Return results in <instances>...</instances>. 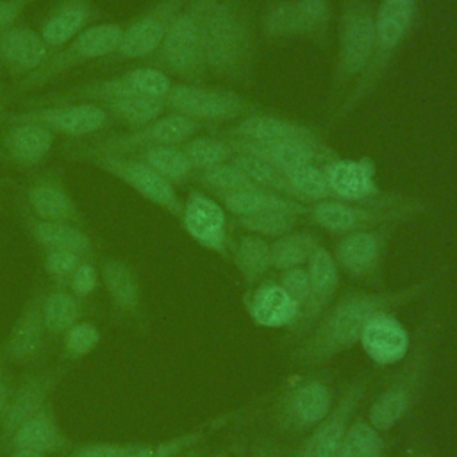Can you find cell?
Here are the masks:
<instances>
[{"label": "cell", "instance_id": "6da1fadb", "mask_svg": "<svg viewBox=\"0 0 457 457\" xmlns=\"http://www.w3.org/2000/svg\"><path fill=\"white\" fill-rule=\"evenodd\" d=\"M439 275L398 289H348L332 302L320 321L291 350V364L314 370L355 346L364 327L378 314L396 312L400 307L425 295Z\"/></svg>", "mask_w": 457, "mask_h": 457}, {"label": "cell", "instance_id": "7a4b0ae2", "mask_svg": "<svg viewBox=\"0 0 457 457\" xmlns=\"http://www.w3.org/2000/svg\"><path fill=\"white\" fill-rule=\"evenodd\" d=\"M255 16L248 0H220L205 34V66L218 79L250 86L255 68Z\"/></svg>", "mask_w": 457, "mask_h": 457}, {"label": "cell", "instance_id": "3957f363", "mask_svg": "<svg viewBox=\"0 0 457 457\" xmlns=\"http://www.w3.org/2000/svg\"><path fill=\"white\" fill-rule=\"evenodd\" d=\"M420 0H380L375 7V43L370 64L346 91L337 107L330 112V121L339 123L350 116L380 84L396 54L409 39L416 18Z\"/></svg>", "mask_w": 457, "mask_h": 457}, {"label": "cell", "instance_id": "277c9868", "mask_svg": "<svg viewBox=\"0 0 457 457\" xmlns=\"http://www.w3.org/2000/svg\"><path fill=\"white\" fill-rule=\"evenodd\" d=\"M436 316H428L416 330L414 341L407 355L400 361L402 368L389 384L371 400L368 407V421L378 430L387 432L409 416L421 398L430 370L432 343L436 336Z\"/></svg>", "mask_w": 457, "mask_h": 457}, {"label": "cell", "instance_id": "5b68a950", "mask_svg": "<svg viewBox=\"0 0 457 457\" xmlns=\"http://www.w3.org/2000/svg\"><path fill=\"white\" fill-rule=\"evenodd\" d=\"M218 2L187 0L173 20L159 50L148 59L150 64L184 82L200 84L207 73L204 54L207 23Z\"/></svg>", "mask_w": 457, "mask_h": 457}, {"label": "cell", "instance_id": "8992f818", "mask_svg": "<svg viewBox=\"0 0 457 457\" xmlns=\"http://www.w3.org/2000/svg\"><path fill=\"white\" fill-rule=\"evenodd\" d=\"M375 43V5L371 0H341L337 52L330 84L332 109L370 64Z\"/></svg>", "mask_w": 457, "mask_h": 457}, {"label": "cell", "instance_id": "52a82bcc", "mask_svg": "<svg viewBox=\"0 0 457 457\" xmlns=\"http://www.w3.org/2000/svg\"><path fill=\"white\" fill-rule=\"evenodd\" d=\"M428 205L412 196H402L389 204H352L343 200H321L309 205L307 218L321 230L334 236L371 230L384 225H402L411 218L425 214Z\"/></svg>", "mask_w": 457, "mask_h": 457}, {"label": "cell", "instance_id": "ba28073f", "mask_svg": "<svg viewBox=\"0 0 457 457\" xmlns=\"http://www.w3.org/2000/svg\"><path fill=\"white\" fill-rule=\"evenodd\" d=\"M123 34V25L120 23H93L86 27L80 34L70 39L66 45L55 48L43 64L34 70L32 73L21 77L14 86L12 93L23 95L36 87H41L57 77L64 75L66 71L86 64L95 59H102L107 55H114L116 48L120 46Z\"/></svg>", "mask_w": 457, "mask_h": 457}, {"label": "cell", "instance_id": "9c48e42d", "mask_svg": "<svg viewBox=\"0 0 457 457\" xmlns=\"http://www.w3.org/2000/svg\"><path fill=\"white\" fill-rule=\"evenodd\" d=\"M334 403V391L323 377L296 375L275 402L273 423L282 434H307L328 416Z\"/></svg>", "mask_w": 457, "mask_h": 457}, {"label": "cell", "instance_id": "30bf717a", "mask_svg": "<svg viewBox=\"0 0 457 457\" xmlns=\"http://www.w3.org/2000/svg\"><path fill=\"white\" fill-rule=\"evenodd\" d=\"M75 157H80L82 161H87L93 166L104 170L105 173L116 177L125 186L141 195L145 200L180 220L184 202L179 198L175 186L170 184L164 177H161L137 155L104 152L86 146L80 148V152H77Z\"/></svg>", "mask_w": 457, "mask_h": 457}, {"label": "cell", "instance_id": "8fae6325", "mask_svg": "<svg viewBox=\"0 0 457 457\" xmlns=\"http://www.w3.org/2000/svg\"><path fill=\"white\" fill-rule=\"evenodd\" d=\"M166 109L200 123H220L241 120L252 114L255 105L232 89L180 82L171 86Z\"/></svg>", "mask_w": 457, "mask_h": 457}, {"label": "cell", "instance_id": "7c38bea8", "mask_svg": "<svg viewBox=\"0 0 457 457\" xmlns=\"http://www.w3.org/2000/svg\"><path fill=\"white\" fill-rule=\"evenodd\" d=\"M396 228L398 225H384L341 236L332 253L339 271H345L352 280L378 289L382 286L386 253Z\"/></svg>", "mask_w": 457, "mask_h": 457}, {"label": "cell", "instance_id": "4fadbf2b", "mask_svg": "<svg viewBox=\"0 0 457 457\" xmlns=\"http://www.w3.org/2000/svg\"><path fill=\"white\" fill-rule=\"evenodd\" d=\"M79 98L102 107L109 116L132 127H139L159 118L166 109V100L145 96L134 91L125 73L82 84Z\"/></svg>", "mask_w": 457, "mask_h": 457}, {"label": "cell", "instance_id": "5bb4252c", "mask_svg": "<svg viewBox=\"0 0 457 457\" xmlns=\"http://www.w3.org/2000/svg\"><path fill=\"white\" fill-rule=\"evenodd\" d=\"M334 200L352 204H389L403 195L382 191L371 157H334L321 166Z\"/></svg>", "mask_w": 457, "mask_h": 457}, {"label": "cell", "instance_id": "9a60e30c", "mask_svg": "<svg viewBox=\"0 0 457 457\" xmlns=\"http://www.w3.org/2000/svg\"><path fill=\"white\" fill-rule=\"evenodd\" d=\"M202 125L204 123L187 116L170 112L161 114L145 125L134 127L129 132L104 137L89 146L114 154H137L152 146H180L191 139L202 129Z\"/></svg>", "mask_w": 457, "mask_h": 457}, {"label": "cell", "instance_id": "2e32d148", "mask_svg": "<svg viewBox=\"0 0 457 457\" xmlns=\"http://www.w3.org/2000/svg\"><path fill=\"white\" fill-rule=\"evenodd\" d=\"M370 378H353L336 400L328 416L305 434L293 457H336L343 434L366 396Z\"/></svg>", "mask_w": 457, "mask_h": 457}, {"label": "cell", "instance_id": "e0dca14e", "mask_svg": "<svg viewBox=\"0 0 457 457\" xmlns=\"http://www.w3.org/2000/svg\"><path fill=\"white\" fill-rule=\"evenodd\" d=\"M109 114L95 104H55L32 107L21 112H12L5 118L7 123H34L52 134L82 137L98 132L105 127Z\"/></svg>", "mask_w": 457, "mask_h": 457}, {"label": "cell", "instance_id": "ac0fdd59", "mask_svg": "<svg viewBox=\"0 0 457 457\" xmlns=\"http://www.w3.org/2000/svg\"><path fill=\"white\" fill-rule=\"evenodd\" d=\"M187 0H157L127 27H123L118 59H150L164 41L173 20Z\"/></svg>", "mask_w": 457, "mask_h": 457}, {"label": "cell", "instance_id": "d6986e66", "mask_svg": "<svg viewBox=\"0 0 457 457\" xmlns=\"http://www.w3.org/2000/svg\"><path fill=\"white\" fill-rule=\"evenodd\" d=\"M180 221L189 237L202 248L228 259L232 245L228 237L227 211L216 198L209 196L202 189L189 191Z\"/></svg>", "mask_w": 457, "mask_h": 457}, {"label": "cell", "instance_id": "ffe728a7", "mask_svg": "<svg viewBox=\"0 0 457 457\" xmlns=\"http://www.w3.org/2000/svg\"><path fill=\"white\" fill-rule=\"evenodd\" d=\"M68 371L66 364L25 375L14 387L2 418V439L7 441L27 420L37 414L52 398Z\"/></svg>", "mask_w": 457, "mask_h": 457}, {"label": "cell", "instance_id": "44dd1931", "mask_svg": "<svg viewBox=\"0 0 457 457\" xmlns=\"http://www.w3.org/2000/svg\"><path fill=\"white\" fill-rule=\"evenodd\" d=\"M305 268L309 271L311 293L295 325L287 330L295 343H298L320 321L325 311L332 305L339 286V268L334 261V255L323 245L312 252Z\"/></svg>", "mask_w": 457, "mask_h": 457}, {"label": "cell", "instance_id": "7402d4cb", "mask_svg": "<svg viewBox=\"0 0 457 457\" xmlns=\"http://www.w3.org/2000/svg\"><path fill=\"white\" fill-rule=\"evenodd\" d=\"M45 291H34L23 303L0 352L4 362L29 364L39 357L45 346L46 328L43 321Z\"/></svg>", "mask_w": 457, "mask_h": 457}, {"label": "cell", "instance_id": "603a6c76", "mask_svg": "<svg viewBox=\"0 0 457 457\" xmlns=\"http://www.w3.org/2000/svg\"><path fill=\"white\" fill-rule=\"evenodd\" d=\"M227 143L234 152L252 154L270 161L280 171L296 164H318L323 166L337 154L325 141H278V143H259L237 137H227Z\"/></svg>", "mask_w": 457, "mask_h": 457}, {"label": "cell", "instance_id": "cb8c5ba5", "mask_svg": "<svg viewBox=\"0 0 457 457\" xmlns=\"http://www.w3.org/2000/svg\"><path fill=\"white\" fill-rule=\"evenodd\" d=\"M25 202L30 216L48 221H66L84 227V218L66 186L55 175L32 180L25 189Z\"/></svg>", "mask_w": 457, "mask_h": 457}, {"label": "cell", "instance_id": "d4e9b609", "mask_svg": "<svg viewBox=\"0 0 457 457\" xmlns=\"http://www.w3.org/2000/svg\"><path fill=\"white\" fill-rule=\"evenodd\" d=\"M228 137L259 141V143H278V141H323L320 132L312 127L282 118L277 114L252 112L237 120L228 130Z\"/></svg>", "mask_w": 457, "mask_h": 457}, {"label": "cell", "instance_id": "484cf974", "mask_svg": "<svg viewBox=\"0 0 457 457\" xmlns=\"http://www.w3.org/2000/svg\"><path fill=\"white\" fill-rule=\"evenodd\" d=\"M98 273L112 307L132 321L141 323L145 320V303L134 268L121 259L104 257Z\"/></svg>", "mask_w": 457, "mask_h": 457}, {"label": "cell", "instance_id": "4316f807", "mask_svg": "<svg viewBox=\"0 0 457 457\" xmlns=\"http://www.w3.org/2000/svg\"><path fill=\"white\" fill-rule=\"evenodd\" d=\"M359 345L375 364L389 366L407 355L411 339L395 312H384L364 327Z\"/></svg>", "mask_w": 457, "mask_h": 457}, {"label": "cell", "instance_id": "83f0119b", "mask_svg": "<svg viewBox=\"0 0 457 457\" xmlns=\"http://www.w3.org/2000/svg\"><path fill=\"white\" fill-rule=\"evenodd\" d=\"M5 443L9 448H23L43 455L71 450V441L57 420L52 400L37 414L27 420Z\"/></svg>", "mask_w": 457, "mask_h": 457}, {"label": "cell", "instance_id": "f1b7e54d", "mask_svg": "<svg viewBox=\"0 0 457 457\" xmlns=\"http://www.w3.org/2000/svg\"><path fill=\"white\" fill-rule=\"evenodd\" d=\"M248 316L264 328H291L298 311L287 296L280 282L262 278L257 286L246 291Z\"/></svg>", "mask_w": 457, "mask_h": 457}, {"label": "cell", "instance_id": "f546056e", "mask_svg": "<svg viewBox=\"0 0 457 457\" xmlns=\"http://www.w3.org/2000/svg\"><path fill=\"white\" fill-rule=\"evenodd\" d=\"M50 48L41 34L27 25H14L0 32V62L12 75H29L48 57Z\"/></svg>", "mask_w": 457, "mask_h": 457}, {"label": "cell", "instance_id": "4dcf8cb0", "mask_svg": "<svg viewBox=\"0 0 457 457\" xmlns=\"http://www.w3.org/2000/svg\"><path fill=\"white\" fill-rule=\"evenodd\" d=\"M2 136V150L16 168H34L50 154L55 134L34 123H7Z\"/></svg>", "mask_w": 457, "mask_h": 457}, {"label": "cell", "instance_id": "1f68e13d", "mask_svg": "<svg viewBox=\"0 0 457 457\" xmlns=\"http://www.w3.org/2000/svg\"><path fill=\"white\" fill-rule=\"evenodd\" d=\"M98 9L91 0H61L41 25V37L50 50H55L93 25Z\"/></svg>", "mask_w": 457, "mask_h": 457}, {"label": "cell", "instance_id": "d6a6232c", "mask_svg": "<svg viewBox=\"0 0 457 457\" xmlns=\"http://www.w3.org/2000/svg\"><path fill=\"white\" fill-rule=\"evenodd\" d=\"M216 200L234 218H243V216H250L264 211H284V212H293L296 216L309 214L307 204H302L296 198H291L259 186L225 193L216 196Z\"/></svg>", "mask_w": 457, "mask_h": 457}, {"label": "cell", "instance_id": "836d02e7", "mask_svg": "<svg viewBox=\"0 0 457 457\" xmlns=\"http://www.w3.org/2000/svg\"><path fill=\"white\" fill-rule=\"evenodd\" d=\"M25 227L29 236L34 239V243L45 252L66 250V252L82 255L84 259H89L95 255L93 241L86 234L84 227L66 223V221L39 220L30 214L25 218Z\"/></svg>", "mask_w": 457, "mask_h": 457}, {"label": "cell", "instance_id": "e575fe53", "mask_svg": "<svg viewBox=\"0 0 457 457\" xmlns=\"http://www.w3.org/2000/svg\"><path fill=\"white\" fill-rule=\"evenodd\" d=\"M230 257L236 270L241 275L246 291L257 286L271 268L270 241L255 234L241 236L237 243L232 246Z\"/></svg>", "mask_w": 457, "mask_h": 457}, {"label": "cell", "instance_id": "d590c367", "mask_svg": "<svg viewBox=\"0 0 457 457\" xmlns=\"http://www.w3.org/2000/svg\"><path fill=\"white\" fill-rule=\"evenodd\" d=\"M84 314L82 298L75 296L66 286H55L43 296V321L46 334L62 336L80 321Z\"/></svg>", "mask_w": 457, "mask_h": 457}, {"label": "cell", "instance_id": "8d00e7d4", "mask_svg": "<svg viewBox=\"0 0 457 457\" xmlns=\"http://www.w3.org/2000/svg\"><path fill=\"white\" fill-rule=\"evenodd\" d=\"M320 245V239L309 230H291L280 237H275L270 241L271 268L277 271H286L305 266Z\"/></svg>", "mask_w": 457, "mask_h": 457}, {"label": "cell", "instance_id": "74e56055", "mask_svg": "<svg viewBox=\"0 0 457 457\" xmlns=\"http://www.w3.org/2000/svg\"><path fill=\"white\" fill-rule=\"evenodd\" d=\"M230 164H234L237 170H241L255 186L296 198L293 187L289 186L287 179L284 173L273 166L270 161L252 155V154H243V152H234L228 159Z\"/></svg>", "mask_w": 457, "mask_h": 457}, {"label": "cell", "instance_id": "f35d334b", "mask_svg": "<svg viewBox=\"0 0 457 457\" xmlns=\"http://www.w3.org/2000/svg\"><path fill=\"white\" fill-rule=\"evenodd\" d=\"M137 157L173 186L186 184L195 175L193 166L180 146H152L137 152Z\"/></svg>", "mask_w": 457, "mask_h": 457}, {"label": "cell", "instance_id": "ab89813d", "mask_svg": "<svg viewBox=\"0 0 457 457\" xmlns=\"http://www.w3.org/2000/svg\"><path fill=\"white\" fill-rule=\"evenodd\" d=\"M261 36L268 41L300 37V25L295 0H273L259 16Z\"/></svg>", "mask_w": 457, "mask_h": 457}, {"label": "cell", "instance_id": "60d3db41", "mask_svg": "<svg viewBox=\"0 0 457 457\" xmlns=\"http://www.w3.org/2000/svg\"><path fill=\"white\" fill-rule=\"evenodd\" d=\"M386 443L368 420H352L346 427L336 457H384Z\"/></svg>", "mask_w": 457, "mask_h": 457}, {"label": "cell", "instance_id": "b9f144b4", "mask_svg": "<svg viewBox=\"0 0 457 457\" xmlns=\"http://www.w3.org/2000/svg\"><path fill=\"white\" fill-rule=\"evenodd\" d=\"M284 177L287 179L289 186L295 191L296 200L302 204L312 205L321 200H330V189L323 168L318 164H296L287 170H282Z\"/></svg>", "mask_w": 457, "mask_h": 457}, {"label": "cell", "instance_id": "7bdbcfd3", "mask_svg": "<svg viewBox=\"0 0 457 457\" xmlns=\"http://www.w3.org/2000/svg\"><path fill=\"white\" fill-rule=\"evenodd\" d=\"M300 37L311 39L318 45H327L332 25V4L330 0H295Z\"/></svg>", "mask_w": 457, "mask_h": 457}, {"label": "cell", "instance_id": "ee69618b", "mask_svg": "<svg viewBox=\"0 0 457 457\" xmlns=\"http://www.w3.org/2000/svg\"><path fill=\"white\" fill-rule=\"evenodd\" d=\"M180 148L184 150L186 157L189 159L195 173L214 168L223 162H228L230 155L234 154V150L230 148L227 139L207 137V136H200V137L193 136L191 139L182 143Z\"/></svg>", "mask_w": 457, "mask_h": 457}, {"label": "cell", "instance_id": "f6af8a7d", "mask_svg": "<svg viewBox=\"0 0 457 457\" xmlns=\"http://www.w3.org/2000/svg\"><path fill=\"white\" fill-rule=\"evenodd\" d=\"M205 428H195L159 443H130L123 457H175L204 441Z\"/></svg>", "mask_w": 457, "mask_h": 457}, {"label": "cell", "instance_id": "bcb514c9", "mask_svg": "<svg viewBox=\"0 0 457 457\" xmlns=\"http://www.w3.org/2000/svg\"><path fill=\"white\" fill-rule=\"evenodd\" d=\"M300 216L284 211H264L243 218H236V223L246 230L248 234H255L261 237H280L291 230H295Z\"/></svg>", "mask_w": 457, "mask_h": 457}, {"label": "cell", "instance_id": "7dc6e473", "mask_svg": "<svg viewBox=\"0 0 457 457\" xmlns=\"http://www.w3.org/2000/svg\"><path fill=\"white\" fill-rule=\"evenodd\" d=\"M195 175H196V180H198L200 187L205 189L207 193H211L214 198L220 196V195L230 193V191H237V189L255 186L241 170H237L230 162L218 164L214 168L198 171Z\"/></svg>", "mask_w": 457, "mask_h": 457}, {"label": "cell", "instance_id": "c3c4849f", "mask_svg": "<svg viewBox=\"0 0 457 457\" xmlns=\"http://www.w3.org/2000/svg\"><path fill=\"white\" fill-rule=\"evenodd\" d=\"M125 77H127L129 84L137 93H141L145 96H152V98L166 100V96L173 86L171 77L154 66H145V68L141 66V68L129 70V71H125Z\"/></svg>", "mask_w": 457, "mask_h": 457}, {"label": "cell", "instance_id": "681fc988", "mask_svg": "<svg viewBox=\"0 0 457 457\" xmlns=\"http://www.w3.org/2000/svg\"><path fill=\"white\" fill-rule=\"evenodd\" d=\"M102 339L98 327L91 321H79L62 334V352L68 359H80L91 353Z\"/></svg>", "mask_w": 457, "mask_h": 457}, {"label": "cell", "instance_id": "f907efd6", "mask_svg": "<svg viewBox=\"0 0 457 457\" xmlns=\"http://www.w3.org/2000/svg\"><path fill=\"white\" fill-rule=\"evenodd\" d=\"M86 261L82 255L66 250H48L43 257L45 271L52 277L55 286H66L77 266Z\"/></svg>", "mask_w": 457, "mask_h": 457}, {"label": "cell", "instance_id": "816d5d0a", "mask_svg": "<svg viewBox=\"0 0 457 457\" xmlns=\"http://www.w3.org/2000/svg\"><path fill=\"white\" fill-rule=\"evenodd\" d=\"M280 286L284 287L287 296L293 300V303L298 311V316H300L302 309L305 307V303L309 300V293H311V282H309L307 268L298 266V268L280 271Z\"/></svg>", "mask_w": 457, "mask_h": 457}, {"label": "cell", "instance_id": "f5cc1de1", "mask_svg": "<svg viewBox=\"0 0 457 457\" xmlns=\"http://www.w3.org/2000/svg\"><path fill=\"white\" fill-rule=\"evenodd\" d=\"M100 282V273L96 270V266L93 262H89L87 259L82 261L77 270L71 273L66 287L79 298H86L91 293L96 291Z\"/></svg>", "mask_w": 457, "mask_h": 457}, {"label": "cell", "instance_id": "db71d44e", "mask_svg": "<svg viewBox=\"0 0 457 457\" xmlns=\"http://www.w3.org/2000/svg\"><path fill=\"white\" fill-rule=\"evenodd\" d=\"M130 443H86L71 446L68 457H123Z\"/></svg>", "mask_w": 457, "mask_h": 457}, {"label": "cell", "instance_id": "11a10c76", "mask_svg": "<svg viewBox=\"0 0 457 457\" xmlns=\"http://www.w3.org/2000/svg\"><path fill=\"white\" fill-rule=\"evenodd\" d=\"M32 2L34 0H0V32L14 27Z\"/></svg>", "mask_w": 457, "mask_h": 457}, {"label": "cell", "instance_id": "9f6ffc18", "mask_svg": "<svg viewBox=\"0 0 457 457\" xmlns=\"http://www.w3.org/2000/svg\"><path fill=\"white\" fill-rule=\"evenodd\" d=\"M11 393H12V384H11V378H9V375L4 368V361L0 359V423H2V418L5 414Z\"/></svg>", "mask_w": 457, "mask_h": 457}, {"label": "cell", "instance_id": "6f0895ef", "mask_svg": "<svg viewBox=\"0 0 457 457\" xmlns=\"http://www.w3.org/2000/svg\"><path fill=\"white\" fill-rule=\"evenodd\" d=\"M252 457H280L277 446L273 445L271 439L268 437H261L252 450Z\"/></svg>", "mask_w": 457, "mask_h": 457}, {"label": "cell", "instance_id": "680465c9", "mask_svg": "<svg viewBox=\"0 0 457 457\" xmlns=\"http://www.w3.org/2000/svg\"><path fill=\"white\" fill-rule=\"evenodd\" d=\"M5 457H46V455L30 452V450H23V448H11V452Z\"/></svg>", "mask_w": 457, "mask_h": 457}, {"label": "cell", "instance_id": "91938a15", "mask_svg": "<svg viewBox=\"0 0 457 457\" xmlns=\"http://www.w3.org/2000/svg\"><path fill=\"white\" fill-rule=\"evenodd\" d=\"M202 455H204V448H202V443H200V445H196V446H193V448H189V450H186V452H182L175 457H202Z\"/></svg>", "mask_w": 457, "mask_h": 457}, {"label": "cell", "instance_id": "94428289", "mask_svg": "<svg viewBox=\"0 0 457 457\" xmlns=\"http://www.w3.org/2000/svg\"><path fill=\"white\" fill-rule=\"evenodd\" d=\"M405 457H430V455L423 448H420V446H411L405 452Z\"/></svg>", "mask_w": 457, "mask_h": 457}, {"label": "cell", "instance_id": "6125c7cd", "mask_svg": "<svg viewBox=\"0 0 457 457\" xmlns=\"http://www.w3.org/2000/svg\"><path fill=\"white\" fill-rule=\"evenodd\" d=\"M211 457H230L227 452H218V453H214V455H211Z\"/></svg>", "mask_w": 457, "mask_h": 457}, {"label": "cell", "instance_id": "be15d7a7", "mask_svg": "<svg viewBox=\"0 0 457 457\" xmlns=\"http://www.w3.org/2000/svg\"><path fill=\"white\" fill-rule=\"evenodd\" d=\"M0 116H2V96H0Z\"/></svg>", "mask_w": 457, "mask_h": 457}]
</instances>
